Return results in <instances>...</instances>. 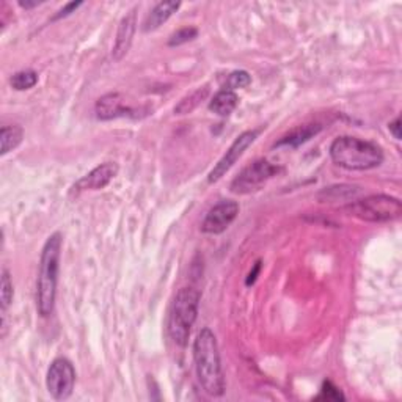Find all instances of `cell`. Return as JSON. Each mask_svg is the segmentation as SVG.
<instances>
[{
	"label": "cell",
	"mask_w": 402,
	"mask_h": 402,
	"mask_svg": "<svg viewBox=\"0 0 402 402\" xmlns=\"http://www.w3.org/2000/svg\"><path fill=\"white\" fill-rule=\"evenodd\" d=\"M96 118L101 121H110L115 118L134 114V110L126 105L121 93H107L101 96L95 104Z\"/></svg>",
	"instance_id": "12"
},
{
	"label": "cell",
	"mask_w": 402,
	"mask_h": 402,
	"mask_svg": "<svg viewBox=\"0 0 402 402\" xmlns=\"http://www.w3.org/2000/svg\"><path fill=\"white\" fill-rule=\"evenodd\" d=\"M239 214V203L223 200L209 209L201 223V232L206 234H222L229 228Z\"/></svg>",
	"instance_id": "9"
},
{
	"label": "cell",
	"mask_w": 402,
	"mask_h": 402,
	"mask_svg": "<svg viewBox=\"0 0 402 402\" xmlns=\"http://www.w3.org/2000/svg\"><path fill=\"white\" fill-rule=\"evenodd\" d=\"M76 385V369L71 361L65 357H58L52 361L48 375H46V387L55 401H67L71 398Z\"/></svg>",
	"instance_id": "7"
},
{
	"label": "cell",
	"mask_w": 402,
	"mask_h": 402,
	"mask_svg": "<svg viewBox=\"0 0 402 402\" xmlns=\"http://www.w3.org/2000/svg\"><path fill=\"white\" fill-rule=\"evenodd\" d=\"M62 246L63 236L57 232L48 237L41 252L36 279V309L41 318H49L55 307Z\"/></svg>",
	"instance_id": "2"
},
{
	"label": "cell",
	"mask_w": 402,
	"mask_h": 402,
	"mask_svg": "<svg viewBox=\"0 0 402 402\" xmlns=\"http://www.w3.org/2000/svg\"><path fill=\"white\" fill-rule=\"evenodd\" d=\"M209 95V87L208 85H204V87L196 88L195 91H192L189 96L182 98V100L177 102V105L175 107V115H187V114H192V112L199 107V105L206 100Z\"/></svg>",
	"instance_id": "18"
},
{
	"label": "cell",
	"mask_w": 402,
	"mask_h": 402,
	"mask_svg": "<svg viewBox=\"0 0 402 402\" xmlns=\"http://www.w3.org/2000/svg\"><path fill=\"white\" fill-rule=\"evenodd\" d=\"M388 129H390V134L396 138V140H401V118L396 116L394 118V121H391L390 124H388Z\"/></svg>",
	"instance_id": "26"
},
{
	"label": "cell",
	"mask_w": 402,
	"mask_h": 402,
	"mask_svg": "<svg viewBox=\"0 0 402 402\" xmlns=\"http://www.w3.org/2000/svg\"><path fill=\"white\" fill-rule=\"evenodd\" d=\"M316 399H324V401H344L346 396L341 393V390L336 385H333V382L326 380L322 384L319 396Z\"/></svg>",
	"instance_id": "23"
},
{
	"label": "cell",
	"mask_w": 402,
	"mask_h": 402,
	"mask_svg": "<svg viewBox=\"0 0 402 402\" xmlns=\"http://www.w3.org/2000/svg\"><path fill=\"white\" fill-rule=\"evenodd\" d=\"M137 30V6L128 11L126 15L121 18L120 24H118L115 44L112 48V58L115 62H121L130 49L134 41V35Z\"/></svg>",
	"instance_id": "11"
},
{
	"label": "cell",
	"mask_w": 402,
	"mask_h": 402,
	"mask_svg": "<svg viewBox=\"0 0 402 402\" xmlns=\"http://www.w3.org/2000/svg\"><path fill=\"white\" fill-rule=\"evenodd\" d=\"M330 159L333 163L352 171H366L380 167L385 154L377 143L359 137L341 135L330 145Z\"/></svg>",
	"instance_id": "3"
},
{
	"label": "cell",
	"mask_w": 402,
	"mask_h": 402,
	"mask_svg": "<svg viewBox=\"0 0 402 402\" xmlns=\"http://www.w3.org/2000/svg\"><path fill=\"white\" fill-rule=\"evenodd\" d=\"M24 140V129L21 126H4L0 130V154L6 156L11 153L13 149H16L19 145Z\"/></svg>",
	"instance_id": "17"
},
{
	"label": "cell",
	"mask_w": 402,
	"mask_h": 402,
	"mask_svg": "<svg viewBox=\"0 0 402 402\" xmlns=\"http://www.w3.org/2000/svg\"><path fill=\"white\" fill-rule=\"evenodd\" d=\"M118 163L115 162H105L93 168L85 176H82L74 186L71 189V194H82L87 192V190H101L104 187H107L112 180H115V176L118 175Z\"/></svg>",
	"instance_id": "10"
},
{
	"label": "cell",
	"mask_w": 402,
	"mask_h": 402,
	"mask_svg": "<svg viewBox=\"0 0 402 402\" xmlns=\"http://www.w3.org/2000/svg\"><path fill=\"white\" fill-rule=\"evenodd\" d=\"M260 133H261L260 129L246 130V133H242L239 137H237L236 140L232 143V147L228 148L227 153L223 154L222 159L215 163V167L213 170H210V173L208 175V182L214 184L219 180H222V177L227 175V171L241 159L242 154L246 153L250 145H253V142L258 138Z\"/></svg>",
	"instance_id": "8"
},
{
	"label": "cell",
	"mask_w": 402,
	"mask_h": 402,
	"mask_svg": "<svg viewBox=\"0 0 402 402\" xmlns=\"http://www.w3.org/2000/svg\"><path fill=\"white\" fill-rule=\"evenodd\" d=\"M200 293L195 288H181L177 291L170 311L168 333L177 346L187 344L190 330L199 318Z\"/></svg>",
	"instance_id": "4"
},
{
	"label": "cell",
	"mask_w": 402,
	"mask_h": 402,
	"mask_svg": "<svg viewBox=\"0 0 402 402\" xmlns=\"http://www.w3.org/2000/svg\"><path fill=\"white\" fill-rule=\"evenodd\" d=\"M82 5H83V2H69V4H67L62 10H58L57 15L52 18V21H58V19L69 16L71 13H76V10L79 8V6H82Z\"/></svg>",
	"instance_id": "24"
},
{
	"label": "cell",
	"mask_w": 402,
	"mask_h": 402,
	"mask_svg": "<svg viewBox=\"0 0 402 402\" xmlns=\"http://www.w3.org/2000/svg\"><path fill=\"white\" fill-rule=\"evenodd\" d=\"M280 171L281 168L275 166V163L269 162L267 159H258L247 166L234 177L232 186H229V190L237 195L256 192V190H260L269 180H272L274 176L279 175Z\"/></svg>",
	"instance_id": "6"
},
{
	"label": "cell",
	"mask_w": 402,
	"mask_h": 402,
	"mask_svg": "<svg viewBox=\"0 0 402 402\" xmlns=\"http://www.w3.org/2000/svg\"><path fill=\"white\" fill-rule=\"evenodd\" d=\"M252 83V76L248 74L247 71H234L232 74L228 76L227 83H225V90H237V88H246L248 85Z\"/></svg>",
	"instance_id": "21"
},
{
	"label": "cell",
	"mask_w": 402,
	"mask_h": 402,
	"mask_svg": "<svg viewBox=\"0 0 402 402\" xmlns=\"http://www.w3.org/2000/svg\"><path fill=\"white\" fill-rule=\"evenodd\" d=\"M39 4L41 2H27V0H25V2H19V6L25 10H30V8H34V6H38Z\"/></svg>",
	"instance_id": "27"
},
{
	"label": "cell",
	"mask_w": 402,
	"mask_h": 402,
	"mask_svg": "<svg viewBox=\"0 0 402 402\" xmlns=\"http://www.w3.org/2000/svg\"><path fill=\"white\" fill-rule=\"evenodd\" d=\"M322 129L321 124L318 123H313V124H303V126H299V128H295L293 129L291 133L286 134L285 137L281 138L280 142H276L274 147H291V148H297L300 147L302 143H305L308 142L309 138H313L316 134L319 133V130Z\"/></svg>",
	"instance_id": "14"
},
{
	"label": "cell",
	"mask_w": 402,
	"mask_h": 402,
	"mask_svg": "<svg viewBox=\"0 0 402 402\" xmlns=\"http://www.w3.org/2000/svg\"><path fill=\"white\" fill-rule=\"evenodd\" d=\"M196 35H199V30H196L195 27H182L170 36L168 46L170 48H175V46L186 44L189 41H192V39H195Z\"/></svg>",
	"instance_id": "22"
},
{
	"label": "cell",
	"mask_w": 402,
	"mask_h": 402,
	"mask_svg": "<svg viewBox=\"0 0 402 402\" xmlns=\"http://www.w3.org/2000/svg\"><path fill=\"white\" fill-rule=\"evenodd\" d=\"M342 210L359 220L387 223L399 219L402 214V203L394 196L377 194L347 203Z\"/></svg>",
	"instance_id": "5"
},
{
	"label": "cell",
	"mask_w": 402,
	"mask_h": 402,
	"mask_svg": "<svg viewBox=\"0 0 402 402\" xmlns=\"http://www.w3.org/2000/svg\"><path fill=\"white\" fill-rule=\"evenodd\" d=\"M180 6H181V2H159L153 10H151L147 19H145L142 30L145 32V34H149V32L157 30L162 24H166L177 10H180Z\"/></svg>",
	"instance_id": "13"
},
{
	"label": "cell",
	"mask_w": 402,
	"mask_h": 402,
	"mask_svg": "<svg viewBox=\"0 0 402 402\" xmlns=\"http://www.w3.org/2000/svg\"><path fill=\"white\" fill-rule=\"evenodd\" d=\"M194 361L200 385L209 396L219 398L225 393L219 342L210 328H203L194 341Z\"/></svg>",
	"instance_id": "1"
},
{
	"label": "cell",
	"mask_w": 402,
	"mask_h": 402,
	"mask_svg": "<svg viewBox=\"0 0 402 402\" xmlns=\"http://www.w3.org/2000/svg\"><path fill=\"white\" fill-rule=\"evenodd\" d=\"M260 272H261V261H256V262H255V266H253V269L250 270V274H248V276H247L246 285H247V286H252L253 283L256 281V279H258Z\"/></svg>",
	"instance_id": "25"
},
{
	"label": "cell",
	"mask_w": 402,
	"mask_h": 402,
	"mask_svg": "<svg viewBox=\"0 0 402 402\" xmlns=\"http://www.w3.org/2000/svg\"><path fill=\"white\" fill-rule=\"evenodd\" d=\"M11 87L16 91H24V90H30L34 88L38 83V74L34 69H24V71H18L16 74H13L10 79Z\"/></svg>",
	"instance_id": "19"
},
{
	"label": "cell",
	"mask_w": 402,
	"mask_h": 402,
	"mask_svg": "<svg viewBox=\"0 0 402 402\" xmlns=\"http://www.w3.org/2000/svg\"><path fill=\"white\" fill-rule=\"evenodd\" d=\"M239 104V98L232 90H220L209 102V110L219 116H229Z\"/></svg>",
	"instance_id": "15"
},
{
	"label": "cell",
	"mask_w": 402,
	"mask_h": 402,
	"mask_svg": "<svg viewBox=\"0 0 402 402\" xmlns=\"http://www.w3.org/2000/svg\"><path fill=\"white\" fill-rule=\"evenodd\" d=\"M13 295H15V289H13V281H11L10 272L6 269H4L2 270V283H0V300H2L4 314L11 305Z\"/></svg>",
	"instance_id": "20"
},
{
	"label": "cell",
	"mask_w": 402,
	"mask_h": 402,
	"mask_svg": "<svg viewBox=\"0 0 402 402\" xmlns=\"http://www.w3.org/2000/svg\"><path fill=\"white\" fill-rule=\"evenodd\" d=\"M360 194V187L357 186H332L319 192L318 200L321 203H333V201H354Z\"/></svg>",
	"instance_id": "16"
}]
</instances>
